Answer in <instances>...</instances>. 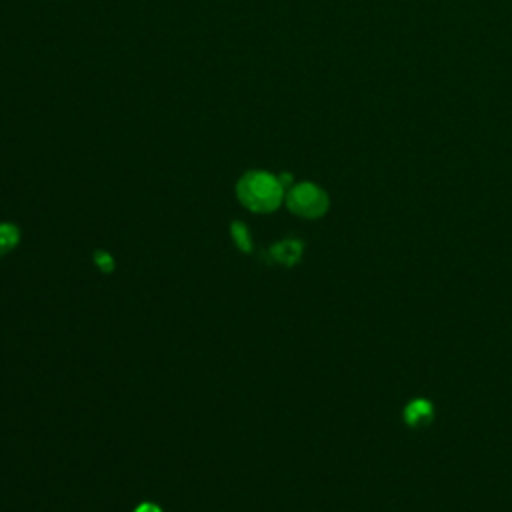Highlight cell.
I'll use <instances>...</instances> for the list:
<instances>
[{
  "instance_id": "cell-1",
  "label": "cell",
  "mask_w": 512,
  "mask_h": 512,
  "mask_svg": "<svg viewBox=\"0 0 512 512\" xmlns=\"http://www.w3.org/2000/svg\"><path fill=\"white\" fill-rule=\"evenodd\" d=\"M236 196L244 208L256 214H268L280 208L286 188L278 176L266 170H248L236 182Z\"/></svg>"
},
{
  "instance_id": "cell-2",
  "label": "cell",
  "mask_w": 512,
  "mask_h": 512,
  "mask_svg": "<svg viewBox=\"0 0 512 512\" xmlns=\"http://www.w3.org/2000/svg\"><path fill=\"white\" fill-rule=\"evenodd\" d=\"M284 202H286V206L292 214H296L300 218H306V220L322 218L328 212V206H330L328 194L324 192V188H320L314 182L292 184L286 190Z\"/></svg>"
},
{
  "instance_id": "cell-3",
  "label": "cell",
  "mask_w": 512,
  "mask_h": 512,
  "mask_svg": "<svg viewBox=\"0 0 512 512\" xmlns=\"http://www.w3.org/2000/svg\"><path fill=\"white\" fill-rule=\"evenodd\" d=\"M402 418L410 428L426 426L434 418V406L426 398H414L404 406Z\"/></svg>"
},
{
  "instance_id": "cell-4",
  "label": "cell",
  "mask_w": 512,
  "mask_h": 512,
  "mask_svg": "<svg viewBox=\"0 0 512 512\" xmlns=\"http://www.w3.org/2000/svg\"><path fill=\"white\" fill-rule=\"evenodd\" d=\"M272 256L276 258V262H282V264H286V266H292V264H296L298 260H300V256H302V242H298V240H282L280 244H276V246H272Z\"/></svg>"
},
{
  "instance_id": "cell-5",
  "label": "cell",
  "mask_w": 512,
  "mask_h": 512,
  "mask_svg": "<svg viewBox=\"0 0 512 512\" xmlns=\"http://www.w3.org/2000/svg\"><path fill=\"white\" fill-rule=\"evenodd\" d=\"M20 240V234H18V228L14 224H8V222H2L0 224V256L10 252Z\"/></svg>"
},
{
  "instance_id": "cell-6",
  "label": "cell",
  "mask_w": 512,
  "mask_h": 512,
  "mask_svg": "<svg viewBox=\"0 0 512 512\" xmlns=\"http://www.w3.org/2000/svg\"><path fill=\"white\" fill-rule=\"evenodd\" d=\"M232 236L236 240V244L242 248V250H250V238L246 234V228L240 224V222H234L232 224Z\"/></svg>"
},
{
  "instance_id": "cell-7",
  "label": "cell",
  "mask_w": 512,
  "mask_h": 512,
  "mask_svg": "<svg viewBox=\"0 0 512 512\" xmlns=\"http://www.w3.org/2000/svg\"><path fill=\"white\" fill-rule=\"evenodd\" d=\"M134 512H162V510L156 504H152V502H142L140 506L134 508Z\"/></svg>"
}]
</instances>
